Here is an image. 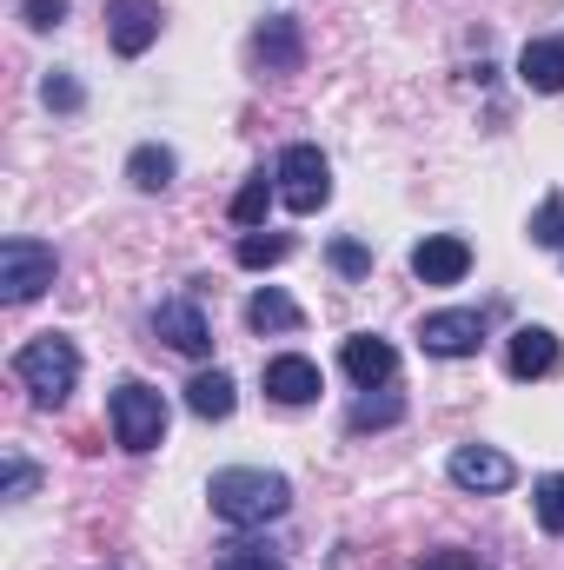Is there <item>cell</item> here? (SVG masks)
<instances>
[{
	"mask_svg": "<svg viewBox=\"0 0 564 570\" xmlns=\"http://www.w3.org/2000/svg\"><path fill=\"white\" fill-rule=\"evenodd\" d=\"M206 498H213V518H220V524H240V531L280 524L285 511H292V484H285L280 471H260V464H226V471H213Z\"/></svg>",
	"mask_w": 564,
	"mask_h": 570,
	"instance_id": "cell-1",
	"label": "cell"
},
{
	"mask_svg": "<svg viewBox=\"0 0 564 570\" xmlns=\"http://www.w3.org/2000/svg\"><path fill=\"white\" fill-rule=\"evenodd\" d=\"M13 379H20V392L33 399V405H67L74 392H80V345L67 338V332H40V338H27L20 352H13Z\"/></svg>",
	"mask_w": 564,
	"mask_h": 570,
	"instance_id": "cell-2",
	"label": "cell"
},
{
	"mask_svg": "<svg viewBox=\"0 0 564 570\" xmlns=\"http://www.w3.org/2000/svg\"><path fill=\"white\" fill-rule=\"evenodd\" d=\"M107 419H114V444L134 451V458H146V451L166 444V399H159L146 379H120V385H114Z\"/></svg>",
	"mask_w": 564,
	"mask_h": 570,
	"instance_id": "cell-3",
	"label": "cell"
},
{
	"mask_svg": "<svg viewBox=\"0 0 564 570\" xmlns=\"http://www.w3.org/2000/svg\"><path fill=\"white\" fill-rule=\"evenodd\" d=\"M54 279H60V253L47 239H27V233L0 239V298L7 305H33Z\"/></svg>",
	"mask_w": 564,
	"mask_h": 570,
	"instance_id": "cell-4",
	"label": "cell"
},
{
	"mask_svg": "<svg viewBox=\"0 0 564 570\" xmlns=\"http://www.w3.org/2000/svg\"><path fill=\"white\" fill-rule=\"evenodd\" d=\"M273 179H280V206L285 213H319L325 199H332V166H325V153L319 146H285L280 153V166H273Z\"/></svg>",
	"mask_w": 564,
	"mask_h": 570,
	"instance_id": "cell-5",
	"label": "cell"
},
{
	"mask_svg": "<svg viewBox=\"0 0 564 570\" xmlns=\"http://www.w3.org/2000/svg\"><path fill=\"white\" fill-rule=\"evenodd\" d=\"M445 478H451L458 491L498 498V491H512V484H518V464H512L498 444H458V451L445 458Z\"/></svg>",
	"mask_w": 564,
	"mask_h": 570,
	"instance_id": "cell-6",
	"label": "cell"
},
{
	"mask_svg": "<svg viewBox=\"0 0 564 570\" xmlns=\"http://www.w3.org/2000/svg\"><path fill=\"white\" fill-rule=\"evenodd\" d=\"M419 345L431 358H471L485 345V312H425L419 318Z\"/></svg>",
	"mask_w": 564,
	"mask_h": 570,
	"instance_id": "cell-7",
	"label": "cell"
},
{
	"mask_svg": "<svg viewBox=\"0 0 564 570\" xmlns=\"http://www.w3.org/2000/svg\"><path fill=\"white\" fill-rule=\"evenodd\" d=\"M153 338H166L179 358H206V352H213V325H206V312H200L193 298L153 305Z\"/></svg>",
	"mask_w": 564,
	"mask_h": 570,
	"instance_id": "cell-8",
	"label": "cell"
},
{
	"mask_svg": "<svg viewBox=\"0 0 564 570\" xmlns=\"http://www.w3.org/2000/svg\"><path fill=\"white\" fill-rule=\"evenodd\" d=\"M339 365H346V379H352L359 392H379V385H392V372H399V345L379 338V332H352V338L339 345Z\"/></svg>",
	"mask_w": 564,
	"mask_h": 570,
	"instance_id": "cell-9",
	"label": "cell"
},
{
	"mask_svg": "<svg viewBox=\"0 0 564 570\" xmlns=\"http://www.w3.org/2000/svg\"><path fill=\"white\" fill-rule=\"evenodd\" d=\"M558 358H564V345H558V332H552V325H518V332L505 338V372H512L518 385L552 379V372H558Z\"/></svg>",
	"mask_w": 564,
	"mask_h": 570,
	"instance_id": "cell-10",
	"label": "cell"
},
{
	"mask_svg": "<svg viewBox=\"0 0 564 570\" xmlns=\"http://www.w3.org/2000/svg\"><path fill=\"white\" fill-rule=\"evenodd\" d=\"M107 40L120 60H140L159 40V0H107Z\"/></svg>",
	"mask_w": 564,
	"mask_h": 570,
	"instance_id": "cell-11",
	"label": "cell"
},
{
	"mask_svg": "<svg viewBox=\"0 0 564 570\" xmlns=\"http://www.w3.org/2000/svg\"><path fill=\"white\" fill-rule=\"evenodd\" d=\"M253 60H260L273 80H292V73L305 67V33H299V20H292V13L260 20V33H253Z\"/></svg>",
	"mask_w": 564,
	"mask_h": 570,
	"instance_id": "cell-12",
	"label": "cell"
},
{
	"mask_svg": "<svg viewBox=\"0 0 564 570\" xmlns=\"http://www.w3.org/2000/svg\"><path fill=\"white\" fill-rule=\"evenodd\" d=\"M471 273V246L458 233H425L412 246V279L419 285H458Z\"/></svg>",
	"mask_w": 564,
	"mask_h": 570,
	"instance_id": "cell-13",
	"label": "cell"
},
{
	"mask_svg": "<svg viewBox=\"0 0 564 570\" xmlns=\"http://www.w3.org/2000/svg\"><path fill=\"white\" fill-rule=\"evenodd\" d=\"M260 385H266L273 405H312V399L325 392V379H319V365H312L305 352H280V358H266Z\"/></svg>",
	"mask_w": 564,
	"mask_h": 570,
	"instance_id": "cell-14",
	"label": "cell"
},
{
	"mask_svg": "<svg viewBox=\"0 0 564 570\" xmlns=\"http://www.w3.org/2000/svg\"><path fill=\"white\" fill-rule=\"evenodd\" d=\"M233 405H240V385H233V372H200L193 385H186V412L193 419H206V425H220V419H233Z\"/></svg>",
	"mask_w": 564,
	"mask_h": 570,
	"instance_id": "cell-15",
	"label": "cell"
},
{
	"mask_svg": "<svg viewBox=\"0 0 564 570\" xmlns=\"http://www.w3.org/2000/svg\"><path fill=\"white\" fill-rule=\"evenodd\" d=\"M518 80H525L532 94H564V40H525Z\"/></svg>",
	"mask_w": 564,
	"mask_h": 570,
	"instance_id": "cell-16",
	"label": "cell"
},
{
	"mask_svg": "<svg viewBox=\"0 0 564 570\" xmlns=\"http://www.w3.org/2000/svg\"><path fill=\"white\" fill-rule=\"evenodd\" d=\"M127 179H134V193H166L173 179H179V153L159 140H146L127 153Z\"/></svg>",
	"mask_w": 564,
	"mask_h": 570,
	"instance_id": "cell-17",
	"label": "cell"
},
{
	"mask_svg": "<svg viewBox=\"0 0 564 570\" xmlns=\"http://www.w3.org/2000/svg\"><path fill=\"white\" fill-rule=\"evenodd\" d=\"M246 325H253V332H299L305 312H299V298H285L280 285H260V292L246 298Z\"/></svg>",
	"mask_w": 564,
	"mask_h": 570,
	"instance_id": "cell-18",
	"label": "cell"
},
{
	"mask_svg": "<svg viewBox=\"0 0 564 570\" xmlns=\"http://www.w3.org/2000/svg\"><path fill=\"white\" fill-rule=\"evenodd\" d=\"M280 199V179L273 173H253L240 193H233V226H246V233H260L266 226V206Z\"/></svg>",
	"mask_w": 564,
	"mask_h": 570,
	"instance_id": "cell-19",
	"label": "cell"
},
{
	"mask_svg": "<svg viewBox=\"0 0 564 570\" xmlns=\"http://www.w3.org/2000/svg\"><path fill=\"white\" fill-rule=\"evenodd\" d=\"M285 253H292V239H285V233H266V226H260V233H240V246H233V259H240L246 273H266V266H280Z\"/></svg>",
	"mask_w": 564,
	"mask_h": 570,
	"instance_id": "cell-20",
	"label": "cell"
},
{
	"mask_svg": "<svg viewBox=\"0 0 564 570\" xmlns=\"http://www.w3.org/2000/svg\"><path fill=\"white\" fill-rule=\"evenodd\" d=\"M532 511H538V524L564 538V471H545L538 484H532Z\"/></svg>",
	"mask_w": 564,
	"mask_h": 570,
	"instance_id": "cell-21",
	"label": "cell"
},
{
	"mask_svg": "<svg viewBox=\"0 0 564 570\" xmlns=\"http://www.w3.org/2000/svg\"><path fill=\"white\" fill-rule=\"evenodd\" d=\"M33 484H40V471H33L20 451H0V498H7V504H27Z\"/></svg>",
	"mask_w": 564,
	"mask_h": 570,
	"instance_id": "cell-22",
	"label": "cell"
},
{
	"mask_svg": "<svg viewBox=\"0 0 564 570\" xmlns=\"http://www.w3.org/2000/svg\"><path fill=\"white\" fill-rule=\"evenodd\" d=\"M40 100H47L54 114H80V107H87V87H80L67 67H54V73L40 80Z\"/></svg>",
	"mask_w": 564,
	"mask_h": 570,
	"instance_id": "cell-23",
	"label": "cell"
},
{
	"mask_svg": "<svg viewBox=\"0 0 564 570\" xmlns=\"http://www.w3.org/2000/svg\"><path fill=\"white\" fill-rule=\"evenodd\" d=\"M532 246H552V253H564V193H552V199L532 213Z\"/></svg>",
	"mask_w": 564,
	"mask_h": 570,
	"instance_id": "cell-24",
	"label": "cell"
},
{
	"mask_svg": "<svg viewBox=\"0 0 564 570\" xmlns=\"http://www.w3.org/2000/svg\"><path fill=\"white\" fill-rule=\"evenodd\" d=\"M325 259H332L339 279H366V273H372V246H359V239H332Z\"/></svg>",
	"mask_w": 564,
	"mask_h": 570,
	"instance_id": "cell-25",
	"label": "cell"
},
{
	"mask_svg": "<svg viewBox=\"0 0 564 570\" xmlns=\"http://www.w3.org/2000/svg\"><path fill=\"white\" fill-rule=\"evenodd\" d=\"M399 419H406V405H399V399H372V392H366V399L352 405V431H372V425H399Z\"/></svg>",
	"mask_w": 564,
	"mask_h": 570,
	"instance_id": "cell-26",
	"label": "cell"
},
{
	"mask_svg": "<svg viewBox=\"0 0 564 570\" xmlns=\"http://www.w3.org/2000/svg\"><path fill=\"white\" fill-rule=\"evenodd\" d=\"M220 570H285V558L273 544H233V551L220 558Z\"/></svg>",
	"mask_w": 564,
	"mask_h": 570,
	"instance_id": "cell-27",
	"label": "cell"
},
{
	"mask_svg": "<svg viewBox=\"0 0 564 570\" xmlns=\"http://www.w3.org/2000/svg\"><path fill=\"white\" fill-rule=\"evenodd\" d=\"M20 20H27L33 33H54V27L67 20V0H27V7H20Z\"/></svg>",
	"mask_w": 564,
	"mask_h": 570,
	"instance_id": "cell-28",
	"label": "cell"
},
{
	"mask_svg": "<svg viewBox=\"0 0 564 570\" xmlns=\"http://www.w3.org/2000/svg\"><path fill=\"white\" fill-rule=\"evenodd\" d=\"M412 570H485V564H478L471 551H458V544H451V551H431V558H425V564H412Z\"/></svg>",
	"mask_w": 564,
	"mask_h": 570,
	"instance_id": "cell-29",
	"label": "cell"
}]
</instances>
